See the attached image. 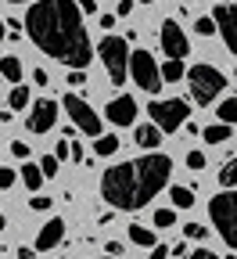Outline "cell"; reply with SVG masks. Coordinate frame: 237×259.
<instances>
[{"label": "cell", "mask_w": 237, "mask_h": 259, "mask_svg": "<svg viewBox=\"0 0 237 259\" xmlns=\"http://www.w3.org/2000/svg\"><path fill=\"white\" fill-rule=\"evenodd\" d=\"M0 76H4V79H11V83H18V79H22V61H18L15 54L0 58Z\"/></svg>", "instance_id": "2e32d148"}, {"label": "cell", "mask_w": 237, "mask_h": 259, "mask_svg": "<svg viewBox=\"0 0 237 259\" xmlns=\"http://www.w3.org/2000/svg\"><path fill=\"white\" fill-rule=\"evenodd\" d=\"M76 8H79L83 15H93V11H97V0H76Z\"/></svg>", "instance_id": "e575fe53"}, {"label": "cell", "mask_w": 237, "mask_h": 259, "mask_svg": "<svg viewBox=\"0 0 237 259\" xmlns=\"http://www.w3.org/2000/svg\"><path fill=\"white\" fill-rule=\"evenodd\" d=\"M8 105L18 112V108H29L32 105V97H29V87H22V83H15L11 87V94H8Z\"/></svg>", "instance_id": "ac0fdd59"}, {"label": "cell", "mask_w": 237, "mask_h": 259, "mask_svg": "<svg viewBox=\"0 0 237 259\" xmlns=\"http://www.w3.org/2000/svg\"><path fill=\"white\" fill-rule=\"evenodd\" d=\"M137 101H133L129 94H119L115 101H108V108H105V115L115 122V126H133V119H137Z\"/></svg>", "instance_id": "7c38bea8"}, {"label": "cell", "mask_w": 237, "mask_h": 259, "mask_svg": "<svg viewBox=\"0 0 237 259\" xmlns=\"http://www.w3.org/2000/svg\"><path fill=\"white\" fill-rule=\"evenodd\" d=\"M183 79L191 83V97L198 105H212L226 87V76L216 65H191V72H183Z\"/></svg>", "instance_id": "277c9868"}, {"label": "cell", "mask_w": 237, "mask_h": 259, "mask_svg": "<svg viewBox=\"0 0 237 259\" xmlns=\"http://www.w3.org/2000/svg\"><path fill=\"white\" fill-rule=\"evenodd\" d=\"M144 4H155V0H144Z\"/></svg>", "instance_id": "bcb514c9"}, {"label": "cell", "mask_w": 237, "mask_h": 259, "mask_svg": "<svg viewBox=\"0 0 237 259\" xmlns=\"http://www.w3.org/2000/svg\"><path fill=\"white\" fill-rule=\"evenodd\" d=\"M219 122L237 126V97H226V101L219 105Z\"/></svg>", "instance_id": "603a6c76"}, {"label": "cell", "mask_w": 237, "mask_h": 259, "mask_svg": "<svg viewBox=\"0 0 237 259\" xmlns=\"http://www.w3.org/2000/svg\"><path fill=\"white\" fill-rule=\"evenodd\" d=\"M32 83H36V87H47V83H51V76H47L43 69H36V72H32Z\"/></svg>", "instance_id": "8d00e7d4"}, {"label": "cell", "mask_w": 237, "mask_h": 259, "mask_svg": "<svg viewBox=\"0 0 237 259\" xmlns=\"http://www.w3.org/2000/svg\"><path fill=\"white\" fill-rule=\"evenodd\" d=\"M183 259H219V255L209 252V248H198V252H191V255H183Z\"/></svg>", "instance_id": "d590c367"}, {"label": "cell", "mask_w": 237, "mask_h": 259, "mask_svg": "<svg viewBox=\"0 0 237 259\" xmlns=\"http://www.w3.org/2000/svg\"><path fill=\"white\" fill-rule=\"evenodd\" d=\"M133 141H137L140 148H158V144H162V130H158L155 122H144V126H137Z\"/></svg>", "instance_id": "5bb4252c"}, {"label": "cell", "mask_w": 237, "mask_h": 259, "mask_svg": "<svg viewBox=\"0 0 237 259\" xmlns=\"http://www.w3.org/2000/svg\"><path fill=\"white\" fill-rule=\"evenodd\" d=\"M176 223V212L173 209H155V227L162 231V227H173Z\"/></svg>", "instance_id": "d4e9b609"}, {"label": "cell", "mask_w": 237, "mask_h": 259, "mask_svg": "<svg viewBox=\"0 0 237 259\" xmlns=\"http://www.w3.org/2000/svg\"><path fill=\"white\" fill-rule=\"evenodd\" d=\"M219 187H237V158H230L219 169Z\"/></svg>", "instance_id": "cb8c5ba5"}, {"label": "cell", "mask_w": 237, "mask_h": 259, "mask_svg": "<svg viewBox=\"0 0 237 259\" xmlns=\"http://www.w3.org/2000/svg\"><path fill=\"white\" fill-rule=\"evenodd\" d=\"M61 238H65V220L54 216V220H47L40 231H36V252H51V248H58Z\"/></svg>", "instance_id": "4fadbf2b"}, {"label": "cell", "mask_w": 237, "mask_h": 259, "mask_svg": "<svg viewBox=\"0 0 237 259\" xmlns=\"http://www.w3.org/2000/svg\"><path fill=\"white\" fill-rule=\"evenodd\" d=\"M216 4H233V0H216Z\"/></svg>", "instance_id": "f6af8a7d"}, {"label": "cell", "mask_w": 237, "mask_h": 259, "mask_svg": "<svg viewBox=\"0 0 237 259\" xmlns=\"http://www.w3.org/2000/svg\"><path fill=\"white\" fill-rule=\"evenodd\" d=\"M115 151H119V137H112V134H105V137H93V155L108 158V155H115Z\"/></svg>", "instance_id": "ffe728a7"}, {"label": "cell", "mask_w": 237, "mask_h": 259, "mask_svg": "<svg viewBox=\"0 0 237 259\" xmlns=\"http://www.w3.org/2000/svg\"><path fill=\"white\" fill-rule=\"evenodd\" d=\"M194 32H198V36H212V32H216V22H212V18H198V22H194Z\"/></svg>", "instance_id": "83f0119b"}, {"label": "cell", "mask_w": 237, "mask_h": 259, "mask_svg": "<svg viewBox=\"0 0 237 259\" xmlns=\"http://www.w3.org/2000/svg\"><path fill=\"white\" fill-rule=\"evenodd\" d=\"M158 72H162V83H176V79H183V72H187V69H183V61H176V58H169V61L162 65Z\"/></svg>", "instance_id": "d6986e66"}, {"label": "cell", "mask_w": 237, "mask_h": 259, "mask_svg": "<svg viewBox=\"0 0 237 259\" xmlns=\"http://www.w3.org/2000/svg\"><path fill=\"white\" fill-rule=\"evenodd\" d=\"M108 259H115V255H108Z\"/></svg>", "instance_id": "7dc6e473"}, {"label": "cell", "mask_w": 237, "mask_h": 259, "mask_svg": "<svg viewBox=\"0 0 237 259\" xmlns=\"http://www.w3.org/2000/svg\"><path fill=\"white\" fill-rule=\"evenodd\" d=\"M212 22H216V29L223 32L230 54H237V0H233V4H216Z\"/></svg>", "instance_id": "8fae6325"}, {"label": "cell", "mask_w": 237, "mask_h": 259, "mask_svg": "<svg viewBox=\"0 0 237 259\" xmlns=\"http://www.w3.org/2000/svg\"><path fill=\"white\" fill-rule=\"evenodd\" d=\"M0 231H4V212H0Z\"/></svg>", "instance_id": "ee69618b"}, {"label": "cell", "mask_w": 237, "mask_h": 259, "mask_svg": "<svg viewBox=\"0 0 237 259\" xmlns=\"http://www.w3.org/2000/svg\"><path fill=\"white\" fill-rule=\"evenodd\" d=\"M58 112H61V105L51 101V97H40V101H32V105H29V119H25L29 134H47V130H54Z\"/></svg>", "instance_id": "9c48e42d"}, {"label": "cell", "mask_w": 237, "mask_h": 259, "mask_svg": "<svg viewBox=\"0 0 237 259\" xmlns=\"http://www.w3.org/2000/svg\"><path fill=\"white\" fill-rule=\"evenodd\" d=\"M8 36V29H4V18H0V40H4Z\"/></svg>", "instance_id": "b9f144b4"}, {"label": "cell", "mask_w": 237, "mask_h": 259, "mask_svg": "<svg viewBox=\"0 0 237 259\" xmlns=\"http://www.w3.org/2000/svg\"><path fill=\"white\" fill-rule=\"evenodd\" d=\"M129 241H133V245H144V248L158 245V241H155V234L148 231V227H129Z\"/></svg>", "instance_id": "7402d4cb"}, {"label": "cell", "mask_w": 237, "mask_h": 259, "mask_svg": "<svg viewBox=\"0 0 237 259\" xmlns=\"http://www.w3.org/2000/svg\"><path fill=\"white\" fill-rule=\"evenodd\" d=\"M40 173H43L47 180L58 173V158H54V155H43V158H40Z\"/></svg>", "instance_id": "484cf974"}, {"label": "cell", "mask_w": 237, "mask_h": 259, "mask_svg": "<svg viewBox=\"0 0 237 259\" xmlns=\"http://www.w3.org/2000/svg\"><path fill=\"white\" fill-rule=\"evenodd\" d=\"M108 255H115V259H119V255H122V245H119V241H108Z\"/></svg>", "instance_id": "ab89813d"}, {"label": "cell", "mask_w": 237, "mask_h": 259, "mask_svg": "<svg viewBox=\"0 0 237 259\" xmlns=\"http://www.w3.org/2000/svg\"><path fill=\"white\" fill-rule=\"evenodd\" d=\"M187 166L191 169H205V155H201V151H187Z\"/></svg>", "instance_id": "4dcf8cb0"}, {"label": "cell", "mask_w": 237, "mask_h": 259, "mask_svg": "<svg viewBox=\"0 0 237 259\" xmlns=\"http://www.w3.org/2000/svg\"><path fill=\"white\" fill-rule=\"evenodd\" d=\"M61 108L69 112V119L76 122V130H83V134H90V137H101V115L83 101V97H76V90L61 97Z\"/></svg>", "instance_id": "ba28073f"}, {"label": "cell", "mask_w": 237, "mask_h": 259, "mask_svg": "<svg viewBox=\"0 0 237 259\" xmlns=\"http://www.w3.org/2000/svg\"><path fill=\"white\" fill-rule=\"evenodd\" d=\"M54 158H58V162L72 158V144H69V141H58V148H54Z\"/></svg>", "instance_id": "f546056e"}, {"label": "cell", "mask_w": 237, "mask_h": 259, "mask_svg": "<svg viewBox=\"0 0 237 259\" xmlns=\"http://www.w3.org/2000/svg\"><path fill=\"white\" fill-rule=\"evenodd\" d=\"M183 234L194 238V241H205V238H209V231H205L201 223H187V227H183Z\"/></svg>", "instance_id": "4316f807"}, {"label": "cell", "mask_w": 237, "mask_h": 259, "mask_svg": "<svg viewBox=\"0 0 237 259\" xmlns=\"http://www.w3.org/2000/svg\"><path fill=\"white\" fill-rule=\"evenodd\" d=\"M133 11V0H119V18H126Z\"/></svg>", "instance_id": "f35d334b"}, {"label": "cell", "mask_w": 237, "mask_h": 259, "mask_svg": "<svg viewBox=\"0 0 237 259\" xmlns=\"http://www.w3.org/2000/svg\"><path fill=\"white\" fill-rule=\"evenodd\" d=\"M8 4H29V0H8Z\"/></svg>", "instance_id": "7bdbcfd3"}, {"label": "cell", "mask_w": 237, "mask_h": 259, "mask_svg": "<svg viewBox=\"0 0 237 259\" xmlns=\"http://www.w3.org/2000/svg\"><path fill=\"white\" fill-rule=\"evenodd\" d=\"M18 259H36V248H18Z\"/></svg>", "instance_id": "60d3db41"}, {"label": "cell", "mask_w": 237, "mask_h": 259, "mask_svg": "<svg viewBox=\"0 0 237 259\" xmlns=\"http://www.w3.org/2000/svg\"><path fill=\"white\" fill-rule=\"evenodd\" d=\"M29 209H32V212H47V209H51V198H43V194H32Z\"/></svg>", "instance_id": "f1b7e54d"}, {"label": "cell", "mask_w": 237, "mask_h": 259, "mask_svg": "<svg viewBox=\"0 0 237 259\" xmlns=\"http://www.w3.org/2000/svg\"><path fill=\"white\" fill-rule=\"evenodd\" d=\"M165 255H169L165 245H151V255H148V259H165Z\"/></svg>", "instance_id": "74e56055"}, {"label": "cell", "mask_w": 237, "mask_h": 259, "mask_svg": "<svg viewBox=\"0 0 237 259\" xmlns=\"http://www.w3.org/2000/svg\"><path fill=\"white\" fill-rule=\"evenodd\" d=\"M169 177H173V158L151 151L144 158H129V162H119V166L105 169V177H101V194H105L108 205L133 212V209H144L169 184Z\"/></svg>", "instance_id": "7a4b0ae2"}, {"label": "cell", "mask_w": 237, "mask_h": 259, "mask_svg": "<svg viewBox=\"0 0 237 259\" xmlns=\"http://www.w3.org/2000/svg\"><path fill=\"white\" fill-rule=\"evenodd\" d=\"M129 72H133V83L148 94H158L162 90V72H158V61L148 54V51H133L129 54Z\"/></svg>", "instance_id": "52a82bcc"}, {"label": "cell", "mask_w": 237, "mask_h": 259, "mask_svg": "<svg viewBox=\"0 0 237 259\" xmlns=\"http://www.w3.org/2000/svg\"><path fill=\"white\" fill-rule=\"evenodd\" d=\"M158 40H162V51H165L169 58H176V61H183L187 51H191V40H187V32L180 29V22H162Z\"/></svg>", "instance_id": "30bf717a"}, {"label": "cell", "mask_w": 237, "mask_h": 259, "mask_svg": "<svg viewBox=\"0 0 237 259\" xmlns=\"http://www.w3.org/2000/svg\"><path fill=\"white\" fill-rule=\"evenodd\" d=\"M201 137H205V144H223V141H230V126L226 122H212V126L201 130Z\"/></svg>", "instance_id": "9a60e30c"}, {"label": "cell", "mask_w": 237, "mask_h": 259, "mask_svg": "<svg viewBox=\"0 0 237 259\" xmlns=\"http://www.w3.org/2000/svg\"><path fill=\"white\" fill-rule=\"evenodd\" d=\"M169 194H173V205H176V209H191V205H194V187H180V184H176Z\"/></svg>", "instance_id": "44dd1931"}, {"label": "cell", "mask_w": 237, "mask_h": 259, "mask_svg": "<svg viewBox=\"0 0 237 259\" xmlns=\"http://www.w3.org/2000/svg\"><path fill=\"white\" fill-rule=\"evenodd\" d=\"M69 83H72V87H83V83H86V72H83V69H72V72H69Z\"/></svg>", "instance_id": "836d02e7"}, {"label": "cell", "mask_w": 237, "mask_h": 259, "mask_svg": "<svg viewBox=\"0 0 237 259\" xmlns=\"http://www.w3.org/2000/svg\"><path fill=\"white\" fill-rule=\"evenodd\" d=\"M22 184H25L29 191H40V187H43V173H40V166L25 162V166H22Z\"/></svg>", "instance_id": "e0dca14e"}, {"label": "cell", "mask_w": 237, "mask_h": 259, "mask_svg": "<svg viewBox=\"0 0 237 259\" xmlns=\"http://www.w3.org/2000/svg\"><path fill=\"white\" fill-rule=\"evenodd\" d=\"M11 155L15 158H29V144L25 141H11Z\"/></svg>", "instance_id": "1f68e13d"}, {"label": "cell", "mask_w": 237, "mask_h": 259, "mask_svg": "<svg viewBox=\"0 0 237 259\" xmlns=\"http://www.w3.org/2000/svg\"><path fill=\"white\" fill-rule=\"evenodd\" d=\"M151 112V122L162 130V134H176V130L191 119V105L183 101V97H169V101H151L148 105Z\"/></svg>", "instance_id": "8992f818"}, {"label": "cell", "mask_w": 237, "mask_h": 259, "mask_svg": "<svg viewBox=\"0 0 237 259\" xmlns=\"http://www.w3.org/2000/svg\"><path fill=\"white\" fill-rule=\"evenodd\" d=\"M209 216H212V223H216L219 238H223L230 248H237V191H233V187H226V191L212 194V202H209Z\"/></svg>", "instance_id": "3957f363"}, {"label": "cell", "mask_w": 237, "mask_h": 259, "mask_svg": "<svg viewBox=\"0 0 237 259\" xmlns=\"http://www.w3.org/2000/svg\"><path fill=\"white\" fill-rule=\"evenodd\" d=\"M15 177H18L15 169H8V166H0V187H11V184H15Z\"/></svg>", "instance_id": "d6a6232c"}, {"label": "cell", "mask_w": 237, "mask_h": 259, "mask_svg": "<svg viewBox=\"0 0 237 259\" xmlns=\"http://www.w3.org/2000/svg\"><path fill=\"white\" fill-rule=\"evenodd\" d=\"M97 54H101V61H105V69H108V79L115 87H122L126 76H129V47H126V40L122 36H105L101 47H97Z\"/></svg>", "instance_id": "5b68a950"}, {"label": "cell", "mask_w": 237, "mask_h": 259, "mask_svg": "<svg viewBox=\"0 0 237 259\" xmlns=\"http://www.w3.org/2000/svg\"><path fill=\"white\" fill-rule=\"evenodd\" d=\"M25 32L43 54H51L69 69H86L93 58L83 11L76 8V0H36L25 15Z\"/></svg>", "instance_id": "6da1fadb"}]
</instances>
